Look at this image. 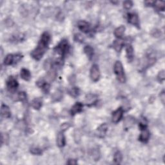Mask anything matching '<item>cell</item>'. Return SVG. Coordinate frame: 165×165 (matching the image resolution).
<instances>
[{
  "instance_id": "6da1fadb",
  "label": "cell",
  "mask_w": 165,
  "mask_h": 165,
  "mask_svg": "<svg viewBox=\"0 0 165 165\" xmlns=\"http://www.w3.org/2000/svg\"><path fill=\"white\" fill-rule=\"evenodd\" d=\"M50 39V35L49 32H45L43 33L39 39L37 47L32 50L31 54L33 59L37 61L41 60L49 48Z\"/></svg>"
},
{
  "instance_id": "7a4b0ae2",
  "label": "cell",
  "mask_w": 165,
  "mask_h": 165,
  "mask_svg": "<svg viewBox=\"0 0 165 165\" xmlns=\"http://www.w3.org/2000/svg\"><path fill=\"white\" fill-rule=\"evenodd\" d=\"M113 71H114L117 80L120 83H124L126 82V76L125 74H124V71L121 62L119 61H117L114 64V67H113Z\"/></svg>"
},
{
  "instance_id": "3957f363",
  "label": "cell",
  "mask_w": 165,
  "mask_h": 165,
  "mask_svg": "<svg viewBox=\"0 0 165 165\" xmlns=\"http://www.w3.org/2000/svg\"><path fill=\"white\" fill-rule=\"evenodd\" d=\"M69 45L67 39H63L54 48V51L59 55H60L61 58L65 57L69 50Z\"/></svg>"
},
{
  "instance_id": "277c9868",
  "label": "cell",
  "mask_w": 165,
  "mask_h": 165,
  "mask_svg": "<svg viewBox=\"0 0 165 165\" xmlns=\"http://www.w3.org/2000/svg\"><path fill=\"white\" fill-rule=\"evenodd\" d=\"M22 57H23V56L20 54H8L5 57L4 61H3V63L6 66L16 64L21 60Z\"/></svg>"
},
{
  "instance_id": "5b68a950",
  "label": "cell",
  "mask_w": 165,
  "mask_h": 165,
  "mask_svg": "<svg viewBox=\"0 0 165 165\" xmlns=\"http://www.w3.org/2000/svg\"><path fill=\"white\" fill-rule=\"evenodd\" d=\"M90 78L94 82H97L100 78V71L98 65L94 64L90 69Z\"/></svg>"
},
{
  "instance_id": "8992f818",
  "label": "cell",
  "mask_w": 165,
  "mask_h": 165,
  "mask_svg": "<svg viewBox=\"0 0 165 165\" xmlns=\"http://www.w3.org/2000/svg\"><path fill=\"white\" fill-rule=\"evenodd\" d=\"M128 22L137 28H139V26H140L139 17L137 16V14L135 13L128 14Z\"/></svg>"
},
{
  "instance_id": "52a82bcc",
  "label": "cell",
  "mask_w": 165,
  "mask_h": 165,
  "mask_svg": "<svg viewBox=\"0 0 165 165\" xmlns=\"http://www.w3.org/2000/svg\"><path fill=\"white\" fill-rule=\"evenodd\" d=\"M123 113L124 110L122 108V107H119V108H117L115 112H113L112 113V122L114 123H119L121 119H122V117L123 116Z\"/></svg>"
},
{
  "instance_id": "ba28073f",
  "label": "cell",
  "mask_w": 165,
  "mask_h": 165,
  "mask_svg": "<svg viewBox=\"0 0 165 165\" xmlns=\"http://www.w3.org/2000/svg\"><path fill=\"white\" fill-rule=\"evenodd\" d=\"M19 86V83H18L17 81L14 78V77L11 76L8 79L7 81V87L8 88V89L10 90H16L17 88Z\"/></svg>"
},
{
  "instance_id": "9c48e42d",
  "label": "cell",
  "mask_w": 165,
  "mask_h": 165,
  "mask_svg": "<svg viewBox=\"0 0 165 165\" xmlns=\"http://www.w3.org/2000/svg\"><path fill=\"white\" fill-rule=\"evenodd\" d=\"M36 85L38 86H39L40 89H41L42 90L45 92V94H47L50 90V84L45 81L44 79H39L36 82Z\"/></svg>"
},
{
  "instance_id": "30bf717a",
  "label": "cell",
  "mask_w": 165,
  "mask_h": 165,
  "mask_svg": "<svg viewBox=\"0 0 165 165\" xmlns=\"http://www.w3.org/2000/svg\"><path fill=\"white\" fill-rule=\"evenodd\" d=\"M78 27L79 30L84 33H88L90 29V24L86 21H79L78 23Z\"/></svg>"
},
{
  "instance_id": "8fae6325",
  "label": "cell",
  "mask_w": 165,
  "mask_h": 165,
  "mask_svg": "<svg viewBox=\"0 0 165 165\" xmlns=\"http://www.w3.org/2000/svg\"><path fill=\"white\" fill-rule=\"evenodd\" d=\"M150 138V132L147 128L141 130V133L139 137V140L142 142H147Z\"/></svg>"
},
{
  "instance_id": "7c38bea8",
  "label": "cell",
  "mask_w": 165,
  "mask_h": 165,
  "mask_svg": "<svg viewBox=\"0 0 165 165\" xmlns=\"http://www.w3.org/2000/svg\"><path fill=\"white\" fill-rule=\"evenodd\" d=\"M83 105L81 103V102H76L71 110V114L72 116H74L77 114V113H78L83 110Z\"/></svg>"
},
{
  "instance_id": "4fadbf2b",
  "label": "cell",
  "mask_w": 165,
  "mask_h": 165,
  "mask_svg": "<svg viewBox=\"0 0 165 165\" xmlns=\"http://www.w3.org/2000/svg\"><path fill=\"white\" fill-rule=\"evenodd\" d=\"M56 143L59 147H60V148H62V147H63V146H65V145L66 144V140H65V135L63 133V132H60L58 133L57 136V139H56Z\"/></svg>"
},
{
  "instance_id": "5bb4252c",
  "label": "cell",
  "mask_w": 165,
  "mask_h": 165,
  "mask_svg": "<svg viewBox=\"0 0 165 165\" xmlns=\"http://www.w3.org/2000/svg\"><path fill=\"white\" fill-rule=\"evenodd\" d=\"M1 114L4 118H10L11 116V112L8 106L4 104L1 105Z\"/></svg>"
},
{
  "instance_id": "9a60e30c",
  "label": "cell",
  "mask_w": 165,
  "mask_h": 165,
  "mask_svg": "<svg viewBox=\"0 0 165 165\" xmlns=\"http://www.w3.org/2000/svg\"><path fill=\"white\" fill-rule=\"evenodd\" d=\"M108 130V125L106 123L102 124L100 127L97 128V135L98 137H103L106 133H107Z\"/></svg>"
},
{
  "instance_id": "2e32d148",
  "label": "cell",
  "mask_w": 165,
  "mask_h": 165,
  "mask_svg": "<svg viewBox=\"0 0 165 165\" xmlns=\"http://www.w3.org/2000/svg\"><path fill=\"white\" fill-rule=\"evenodd\" d=\"M126 57L128 62L132 61L134 57V52L133 47L131 45H128L126 47Z\"/></svg>"
},
{
  "instance_id": "e0dca14e",
  "label": "cell",
  "mask_w": 165,
  "mask_h": 165,
  "mask_svg": "<svg viewBox=\"0 0 165 165\" xmlns=\"http://www.w3.org/2000/svg\"><path fill=\"white\" fill-rule=\"evenodd\" d=\"M43 105V101L42 99L40 97L35 98L31 102V106L35 110H39L42 107Z\"/></svg>"
},
{
  "instance_id": "ac0fdd59",
  "label": "cell",
  "mask_w": 165,
  "mask_h": 165,
  "mask_svg": "<svg viewBox=\"0 0 165 165\" xmlns=\"http://www.w3.org/2000/svg\"><path fill=\"white\" fill-rule=\"evenodd\" d=\"M21 78L25 81H28L31 79V72L26 68H22L20 71Z\"/></svg>"
},
{
  "instance_id": "d6986e66",
  "label": "cell",
  "mask_w": 165,
  "mask_h": 165,
  "mask_svg": "<svg viewBox=\"0 0 165 165\" xmlns=\"http://www.w3.org/2000/svg\"><path fill=\"white\" fill-rule=\"evenodd\" d=\"M124 46V42L121 39L115 40L113 43V47L117 52H120Z\"/></svg>"
},
{
  "instance_id": "ffe728a7",
  "label": "cell",
  "mask_w": 165,
  "mask_h": 165,
  "mask_svg": "<svg viewBox=\"0 0 165 165\" xmlns=\"http://www.w3.org/2000/svg\"><path fill=\"white\" fill-rule=\"evenodd\" d=\"M124 31H125V27L123 25H121V26L116 28L113 33H114V35L116 38L120 39L123 37Z\"/></svg>"
},
{
  "instance_id": "44dd1931",
  "label": "cell",
  "mask_w": 165,
  "mask_h": 165,
  "mask_svg": "<svg viewBox=\"0 0 165 165\" xmlns=\"http://www.w3.org/2000/svg\"><path fill=\"white\" fill-rule=\"evenodd\" d=\"M97 97L93 94H89L88 95L86 98V102L87 105L90 106V105H93L94 103L96 102Z\"/></svg>"
},
{
  "instance_id": "7402d4cb",
  "label": "cell",
  "mask_w": 165,
  "mask_h": 165,
  "mask_svg": "<svg viewBox=\"0 0 165 165\" xmlns=\"http://www.w3.org/2000/svg\"><path fill=\"white\" fill-rule=\"evenodd\" d=\"M84 52H85V53L86 54V56L90 59H91L93 57L94 54V49L91 46L89 45H87L84 48Z\"/></svg>"
},
{
  "instance_id": "603a6c76",
  "label": "cell",
  "mask_w": 165,
  "mask_h": 165,
  "mask_svg": "<svg viewBox=\"0 0 165 165\" xmlns=\"http://www.w3.org/2000/svg\"><path fill=\"white\" fill-rule=\"evenodd\" d=\"M123 159V156L122 153L119 151H117L115 153L114 156H113V162L116 164H119L121 163Z\"/></svg>"
},
{
  "instance_id": "cb8c5ba5",
  "label": "cell",
  "mask_w": 165,
  "mask_h": 165,
  "mask_svg": "<svg viewBox=\"0 0 165 165\" xmlns=\"http://www.w3.org/2000/svg\"><path fill=\"white\" fill-rule=\"evenodd\" d=\"M134 122H135L134 118L130 116L127 117L125 119V120H124V127L126 128H130L134 124Z\"/></svg>"
},
{
  "instance_id": "d4e9b609",
  "label": "cell",
  "mask_w": 165,
  "mask_h": 165,
  "mask_svg": "<svg viewBox=\"0 0 165 165\" xmlns=\"http://www.w3.org/2000/svg\"><path fill=\"white\" fill-rule=\"evenodd\" d=\"M153 6L157 10L164 11L165 9V3L164 1H154Z\"/></svg>"
},
{
  "instance_id": "484cf974",
  "label": "cell",
  "mask_w": 165,
  "mask_h": 165,
  "mask_svg": "<svg viewBox=\"0 0 165 165\" xmlns=\"http://www.w3.org/2000/svg\"><path fill=\"white\" fill-rule=\"evenodd\" d=\"M68 93L71 96L73 97H76L79 96V90L78 88L77 87H73L71 89L68 90Z\"/></svg>"
},
{
  "instance_id": "4316f807",
  "label": "cell",
  "mask_w": 165,
  "mask_h": 165,
  "mask_svg": "<svg viewBox=\"0 0 165 165\" xmlns=\"http://www.w3.org/2000/svg\"><path fill=\"white\" fill-rule=\"evenodd\" d=\"M56 71L54 68H51L50 70V71L48 72V74H47V78L49 81H54L56 78Z\"/></svg>"
},
{
  "instance_id": "83f0119b",
  "label": "cell",
  "mask_w": 165,
  "mask_h": 165,
  "mask_svg": "<svg viewBox=\"0 0 165 165\" xmlns=\"http://www.w3.org/2000/svg\"><path fill=\"white\" fill-rule=\"evenodd\" d=\"M31 153H32V154H34V155H41L42 154V150L41 149H40L38 147H33L32 148H31Z\"/></svg>"
},
{
  "instance_id": "f1b7e54d",
  "label": "cell",
  "mask_w": 165,
  "mask_h": 165,
  "mask_svg": "<svg viewBox=\"0 0 165 165\" xmlns=\"http://www.w3.org/2000/svg\"><path fill=\"white\" fill-rule=\"evenodd\" d=\"M62 97V93L61 91H59L57 90V92H56L54 94H53V96H52V100L54 101H59L60 100Z\"/></svg>"
},
{
  "instance_id": "f546056e",
  "label": "cell",
  "mask_w": 165,
  "mask_h": 165,
  "mask_svg": "<svg viewBox=\"0 0 165 165\" xmlns=\"http://www.w3.org/2000/svg\"><path fill=\"white\" fill-rule=\"evenodd\" d=\"M17 98L21 101H25L27 100V94L24 92H20L17 95Z\"/></svg>"
},
{
  "instance_id": "4dcf8cb0",
  "label": "cell",
  "mask_w": 165,
  "mask_h": 165,
  "mask_svg": "<svg viewBox=\"0 0 165 165\" xmlns=\"http://www.w3.org/2000/svg\"><path fill=\"white\" fill-rule=\"evenodd\" d=\"M133 6V3L132 1H125L123 2V7L126 10L130 9Z\"/></svg>"
},
{
  "instance_id": "1f68e13d",
  "label": "cell",
  "mask_w": 165,
  "mask_h": 165,
  "mask_svg": "<svg viewBox=\"0 0 165 165\" xmlns=\"http://www.w3.org/2000/svg\"><path fill=\"white\" fill-rule=\"evenodd\" d=\"M157 79H158L159 81H160V82L164 81V80L165 79V74H164V71L159 72L158 76H157Z\"/></svg>"
},
{
  "instance_id": "d6a6232c",
  "label": "cell",
  "mask_w": 165,
  "mask_h": 165,
  "mask_svg": "<svg viewBox=\"0 0 165 165\" xmlns=\"http://www.w3.org/2000/svg\"><path fill=\"white\" fill-rule=\"evenodd\" d=\"M70 127H71V124H70L69 123H63V124H62V125L61 126V128L62 132H65V130H68Z\"/></svg>"
},
{
  "instance_id": "836d02e7",
  "label": "cell",
  "mask_w": 165,
  "mask_h": 165,
  "mask_svg": "<svg viewBox=\"0 0 165 165\" xmlns=\"http://www.w3.org/2000/svg\"><path fill=\"white\" fill-rule=\"evenodd\" d=\"M67 163L68 164H76L78 163H77L76 160L75 159H69Z\"/></svg>"
},
{
  "instance_id": "e575fe53",
  "label": "cell",
  "mask_w": 165,
  "mask_h": 165,
  "mask_svg": "<svg viewBox=\"0 0 165 165\" xmlns=\"http://www.w3.org/2000/svg\"><path fill=\"white\" fill-rule=\"evenodd\" d=\"M160 97L161 98V100H162V102H164V91H163L162 92H161V95H160Z\"/></svg>"
}]
</instances>
